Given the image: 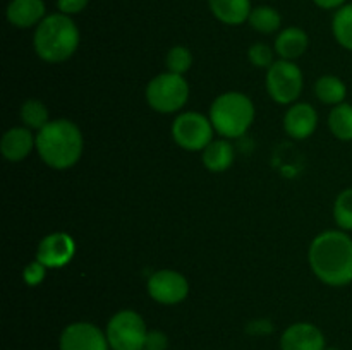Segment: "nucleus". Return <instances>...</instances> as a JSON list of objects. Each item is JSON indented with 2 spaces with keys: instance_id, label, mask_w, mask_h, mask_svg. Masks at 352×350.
Returning <instances> with one entry per match:
<instances>
[{
  "instance_id": "nucleus-1",
  "label": "nucleus",
  "mask_w": 352,
  "mask_h": 350,
  "mask_svg": "<svg viewBox=\"0 0 352 350\" xmlns=\"http://www.w3.org/2000/svg\"><path fill=\"white\" fill-rule=\"evenodd\" d=\"M313 273L330 287H344L352 281V239L342 230H327L309 246Z\"/></svg>"
},
{
  "instance_id": "nucleus-2",
  "label": "nucleus",
  "mask_w": 352,
  "mask_h": 350,
  "mask_svg": "<svg viewBox=\"0 0 352 350\" xmlns=\"http://www.w3.org/2000/svg\"><path fill=\"white\" fill-rule=\"evenodd\" d=\"M82 134L67 119L50 120L36 134V151L41 160L55 170L74 167L82 154Z\"/></svg>"
},
{
  "instance_id": "nucleus-3",
  "label": "nucleus",
  "mask_w": 352,
  "mask_h": 350,
  "mask_svg": "<svg viewBox=\"0 0 352 350\" xmlns=\"http://www.w3.org/2000/svg\"><path fill=\"white\" fill-rule=\"evenodd\" d=\"M33 47L38 57L50 64L65 62L79 47V30L71 16L57 12L45 17L34 30Z\"/></svg>"
},
{
  "instance_id": "nucleus-4",
  "label": "nucleus",
  "mask_w": 352,
  "mask_h": 350,
  "mask_svg": "<svg viewBox=\"0 0 352 350\" xmlns=\"http://www.w3.org/2000/svg\"><path fill=\"white\" fill-rule=\"evenodd\" d=\"M210 120L213 129L226 139L241 137L253 124L254 105L243 93H223L210 106Z\"/></svg>"
},
{
  "instance_id": "nucleus-5",
  "label": "nucleus",
  "mask_w": 352,
  "mask_h": 350,
  "mask_svg": "<svg viewBox=\"0 0 352 350\" xmlns=\"http://www.w3.org/2000/svg\"><path fill=\"white\" fill-rule=\"evenodd\" d=\"M189 84L181 74L164 72L146 86V102L155 112L174 113L188 103Z\"/></svg>"
},
{
  "instance_id": "nucleus-6",
  "label": "nucleus",
  "mask_w": 352,
  "mask_h": 350,
  "mask_svg": "<svg viewBox=\"0 0 352 350\" xmlns=\"http://www.w3.org/2000/svg\"><path fill=\"white\" fill-rule=\"evenodd\" d=\"M105 335L113 350H143L148 329L136 311L124 309L112 316Z\"/></svg>"
},
{
  "instance_id": "nucleus-7",
  "label": "nucleus",
  "mask_w": 352,
  "mask_h": 350,
  "mask_svg": "<svg viewBox=\"0 0 352 350\" xmlns=\"http://www.w3.org/2000/svg\"><path fill=\"white\" fill-rule=\"evenodd\" d=\"M302 71L292 60H275L267 71V91L280 105L296 102L302 93Z\"/></svg>"
},
{
  "instance_id": "nucleus-8",
  "label": "nucleus",
  "mask_w": 352,
  "mask_h": 350,
  "mask_svg": "<svg viewBox=\"0 0 352 350\" xmlns=\"http://www.w3.org/2000/svg\"><path fill=\"white\" fill-rule=\"evenodd\" d=\"M213 124L203 113H181L172 124V137L186 151H203L213 141Z\"/></svg>"
},
{
  "instance_id": "nucleus-9",
  "label": "nucleus",
  "mask_w": 352,
  "mask_h": 350,
  "mask_svg": "<svg viewBox=\"0 0 352 350\" xmlns=\"http://www.w3.org/2000/svg\"><path fill=\"white\" fill-rule=\"evenodd\" d=\"M148 294L158 304H179L188 297L189 283L179 271L158 270L148 280Z\"/></svg>"
},
{
  "instance_id": "nucleus-10",
  "label": "nucleus",
  "mask_w": 352,
  "mask_h": 350,
  "mask_svg": "<svg viewBox=\"0 0 352 350\" xmlns=\"http://www.w3.org/2000/svg\"><path fill=\"white\" fill-rule=\"evenodd\" d=\"M109 340L91 323H72L62 331L60 350H109Z\"/></svg>"
},
{
  "instance_id": "nucleus-11",
  "label": "nucleus",
  "mask_w": 352,
  "mask_h": 350,
  "mask_svg": "<svg viewBox=\"0 0 352 350\" xmlns=\"http://www.w3.org/2000/svg\"><path fill=\"white\" fill-rule=\"evenodd\" d=\"M74 253V239L65 232H54L38 244L36 261H40L47 268H62L71 263Z\"/></svg>"
},
{
  "instance_id": "nucleus-12",
  "label": "nucleus",
  "mask_w": 352,
  "mask_h": 350,
  "mask_svg": "<svg viewBox=\"0 0 352 350\" xmlns=\"http://www.w3.org/2000/svg\"><path fill=\"white\" fill-rule=\"evenodd\" d=\"M280 347L282 350H325V338L311 323H296L284 331Z\"/></svg>"
},
{
  "instance_id": "nucleus-13",
  "label": "nucleus",
  "mask_w": 352,
  "mask_h": 350,
  "mask_svg": "<svg viewBox=\"0 0 352 350\" xmlns=\"http://www.w3.org/2000/svg\"><path fill=\"white\" fill-rule=\"evenodd\" d=\"M318 126V113L309 103H296L285 112L284 129L292 139H308Z\"/></svg>"
},
{
  "instance_id": "nucleus-14",
  "label": "nucleus",
  "mask_w": 352,
  "mask_h": 350,
  "mask_svg": "<svg viewBox=\"0 0 352 350\" xmlns=\"http://www.w3.org/2000/svg\"><path fill=\"white\" fill-rule=\"evenodd\" d=\"M45 12L47 7L43 0H10L6 16L12 26L24 30V27L38 26L47 17Z\"/></svg>"
},
{
  "instance_id": "nucleus-15",
  "label": "nucleus",
  "mask_w": 352,
  "mask_h": 350,
  "mask_svg": "<svg viewBox=\"0 0 352 350\" xmlns=\"http://www.w3.org/2000/svg\"><path fill=\"white\" fill-rule=\"evenodd\" d=\"M36 148V137L28 127H12L7 130L0 141V151L9 161H21Z\"/></svg>"
},
{
  "instance_id": "nucleus-16",
  "label": "nucleus",
  "mask_w": 352,
  "mask_h": 350,
  "mask_svg": "<svg viewBox=\"0 0 352 350\" xmlns=\"http://www.w3.org/2000/svg\"><path fill=\"white\" fill-rule=\"evenodd\" d=\"M213 16L227 26H239L250 19L251 0H208Z\"/></svg>"
},
{
  "instance_id": "nucleus-17",
  "label": "nucleus",
  "mask_w": 352,
  "mask_h": 350,
  "mask_svg": "<svg viewBox=\"0 0 352 350\" xmlns=\"http://www.w3.org/2000/svg\"><path fill=\"white\" fill-rule=\"evenodd\" d=\"M308 43V34L301 27H285L275 40V54L280 55V58L284 60H294L305 54Z\"/></svg>"
},
{
  "instance_id": "nucleus-18",
  "label": "nucleus",
  "mask_w": 352,
  "mask_h": 350,
  "mask_svg": "<svg viewBox=\"0 0 352 350\" xmlns=\"http://www.w3.org/2000/svg\"><path fill=\"white\" fill-rule=\"evenodd\" d=\"M234 161V148L227 139L212 141L203 150V165L212 172H226Z\"/></svg>"
},
{
  "instance_id": "nucleus-19",
  "label": "nucleus",
  "mask_w": 352,
  "mask_h": 350,
  "mask_svg": "<svg viewBox=\"0 0 352 350\" xmlns=\"http://www.w3.org/2000/svg\"><path fill=\"white\" fill-rule=\"evenodd\" d=\"M315 93L318 96V100L325 105H340L344 103V98L347 95V88L342 82V79L337 78V75L327 74L316 81L315 84Z\"/></svg>"
},
{
  "instance_id": "nucleus-20",
  "label": "nucleus",
  "mask_w": 352,
  "mask_h": 350,
  "mask_svg": "<svg viewBox=\"0 0 352 350\" xmlns=\"http://www.w3.org/2000/svg\"><path fill=\"white\" fill-rule=\"evenodd\" d=\"M329 127L337 139L352 141V105L340 103L333 106L329 115Z\"/></svg>"
},
{
  "instance_id": "nucleus-21",
  "label": "nucleus",
  "mask_w": 352,
  "mask_h": 350,
  "mask_svg": "<svg viewBox=\"0 0 352 350\" xmlns=\"http://www.w3.org/2000/svg\"><path fill=\"white\" fill-rule=\"evenodd\" d=\"M248 23H250L251 27L256 30L258 33L270 34V33H275V31L280 27L282 17L280 14H278V10L274 9V7L260 5V7H254V9L251 10Z\"/></svg>"
},
{
  "instance_id": "nucleus-22",
  "label": "nucleus",
  "mask_w": 352,
  "mask_h": 350,
  "mask_svg": "<svg viewBox=\"0 0 352 350\" xmlns=\"http://www.w3.org/2000/svg\"><path fill=\"white\" fill-rule=\"evenodd\" d=\"M332 31L340 47L352 51V3H346L337 10L332 21Z\"/></svg>"
},
{
  "instance_id": "nucleus-23",
  "label": "nucleus",
  "mask_w": 352,
  "mask_h": 350,
  "mask_svg": "<svg viewBox=\"0 0 352 350\" xmlns=\"http://www.w3.org/2000/svg\"><path fill=\"white\" fill-rule=\"evenodd\" d=\"M21 120H23L28 129L36 130H41L50 122L47 106L38 102V100H28V102L23 103V106H21Z\"/></svg>"
},
{
  "instance_id": "nucleus-24",
  "label": "nucleus",
  "mask_w": 352,
  "mask_h": 350,
  "mask_svg": "<svg viewBox=\"0 0 352 350\" xmlns=\"http://www.w3.org/2000/svg\"><path fill=\"white\" fill-rule=\"evenodd\" d=\"M333 218L342 230H352V187L337 196L333 205Z\"/></svg>"
},
{
  "instance_id": "nucleus-25",
  "label": "nucleus",
  "mask_w": 352,
  "mask_h": 350,
  "mask_svg": "<svg viewBox=\"0 0 352 350\" xmlns=\"http://www.w3.org/2000/svg\"><path fill=\"white\" fill-rule=\"evenodd\" d=\"M165 64H167L168 72H174V74H184L191 69L192 65V55L189 51V48L177 45V47L170 48L165 57Z\"/></svg>"
},
{
  "instance_id": "nucleus-26",
  "label": "nucleus",
  "mask_w": 352,
  "mask_h": 350,
  "mask_svg": "<svg viewBox=\"0 0 352 350\" xmlns=\"http://www.w3.org/2000/svg\"><path fill=\"white\" fill-rule=\"evenodd\" d=\"M248 57L254 67L260 69H270L274 65V50L265 43H254L253 47L248 50Z\"/></svg>"
},
{
  "instance_id": "nucleus-27",
  "label": "nucleus",
  "mask_w": 352,
  "mask_h": 350,
  "mask_svg": "<svg viewBox=\"0 0 352 350\" xmlns=\"http://www.w3.org/2000/svg\"><path fill=\"white\" fill-rule=\"evenodd\" d=\"M45 275H47V266L40 261H33L23 270V280L30 287H36L45 280Z\"/></svg>"
},
{
  "instance_id": "nucleus-28",
  "label": "nucleus",
  "mask_w": 352,
  "mask_h": 350,
  "mask_svg": "<svg viewBox=\"0 0 352 350\" xmlns=\"http://www.w3.org/2000/svg\"><path fill=\"white\" fill-rule=\"evenodd\" d=\"M168 345V340L165 336V333L153 329V331H148L146 340H144V349L143 350H165Z\"/></svg>"
},
{
  "instance_id": "nucleus-29",
  "label": "nucleus",
  "mask_w": 352,
  "mask_h": 350,
  "mask_svg": "<svg viewBox=\"0 0 352 350\" xmlns=\"http://www.w3.org/2000/svg\"><path fill=\"white\" fill-rule=\"evenodd\" d=\"M88 2L89 0H57V7L65 16H74V14L82 12Z\"/></svg>"
},
{
  "instance_id": "nucleus-30",
  "label": "nucleus",
  "mask_w": 352,
  "mask_h": 350,
  "mask_svg": "<svg viewBox=\"0 0 352 350\" xmlns=\"http://www.w3.org/2000/svg\"><path fill=\"white\" fill-rule=\"evenodd\" d=\"M248 331H250L251 335H267V333L272 331V325L267 319H258V321L250 323Z\"/></svg>"
},
{
  "instance_id": "nucleus-31",
  "label": "nucleus",
  "mask_w": 352,
  "mask_h": 350,
  "mask_svg": "<svg viewBox=\"0 0 352 350\" xmlns=\"http://www.w3.org/2000/svg\"><path fill=\"white\" fill-rule=\"evenodd\" d=\"M320 9H325V10H333L337 9L339 10L340 7L346 5V0H313Z\"/></svg>"
},
{
  "instance_id": "nucleus-32",
  "label": "nucleus",
  "mask_w": 352,
  "mask_h": 350,
  "mask_svg": "<svg viewBox=\"0 0 352 350\" xmlns=\"http://www.w3.org/2000/svg\"><path fill=\"white\" fill-rule=\"evenodd\" d=\"M325 350H337V349H325Z\"/></svg>"
}]
</instances>
